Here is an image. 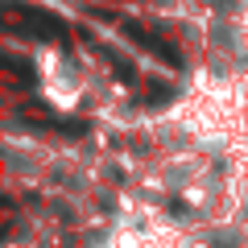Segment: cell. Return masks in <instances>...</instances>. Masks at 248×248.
<instances>
[{"mask_svg": "<svg viewBox=\"0 0 248 248\" xmlns=\"http://www.w3.org/2000/svg\"><path fill=\"white\" fill-rule=\"evenodd\" d=\"M244 91L232 87H199L174 108V120L182 124V133L195 145H228L244 133Z\"/></svg>", "mask_w": 248, "mask_h": 248, "instance_id": "6da1fadb", "label": "cell"}, {"mask_svg": "<svg viewBox=\"0 0 248 248\" xmlns=\"http://www.w3.org/2000/svg\"><path fill=\"white\" fill-rule=\"evenodd\" d=\"M244 186H248V161H244Z\"/></svg>", "mask_w": 248, "mask_h": 248, "instance_id": "277c9868", "label": "cell"}, {"mask_svg": "<svg viewBox=\"0 0 248 248\" xmlns=\"http://www.w3.org/2000/svg\"><path fill=\"white\" fill-rule=\"evenodd\" d=\"M104 248H190V240H182V232L170 223H120Z\"/></svg>", "mask_w": 248, "mask_h": 248, "instance_id": "3957f363", "label": "cell"}, {"mask_svg": "<svg viewBox=\"0 0 248 248\" xmlns=\"http://www.w3.org/2000/svg\"><path fill=\"white\" fill-rule=\"evenodd\" d=\"M37 91H42V99L50 108H58V112H75V108L83 104V95H87L83 75L75 71V62L62 50H42L37 54Z\"/></svg>", "mask_w": 248, "mask_h": 248, "instance_id": "7a4b0ae2", "label": "cell"}]
</instances>
